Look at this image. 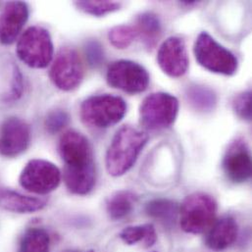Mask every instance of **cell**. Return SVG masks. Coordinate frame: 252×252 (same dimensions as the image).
<instances>
[{
  "label": "cell",
  "instance_id": "1",
  "mask_svg": "<svg viewBox=\"0 0 252 252\" xmlns=\"http://www.w3.org/2000/svg\"><path fill=\"white\" fill-rule=\"evenodd\" d=\"M147 140L148 135L143 130L131 126L119 128L106 152L105 165L108 174L112 177H121L128 172Z\"/></svg>",
  "mask_w": 252,
  "mask_h": 252
},
{
  "label": "cell",
  "instance_id": "2",
  "mask_svg": "<svg viewBox=\"0 0 252 252\" xmlns=\"http://www.w3.org/2000/svg\"><path fill=\"white\" fill-rule=\"evenodd\" d=\"M217 214V202L204 192L188 195L180 206V225L184 232L199 235L211 228Z\"/></svg>",
  "mask_w": 252,
  "mask_h": 252
},
{
  "label": "cell",
  "instance_id": "3",
  "mask_svg": "<svg viewBox=\"0 0 252 252\" xmlns=\"http://www.w3.org/2000/svg\"><path fill=\"white\" fill-rule=\"evenodd\" d=\"M126 101L117 95H94L81 105V118L85 125L95 128L115 126L125 117Z\"/></svg>",
  "mask_w": 252,
  "mask_h": 252
},
{
  "label": "cell",
  "instance_id": "4",
  "mask_svg": "<svg viewBox=\"0 0 252 252\" xmlns=\"http://www.w3.org/2000/svg\"><path fill=\"white\" fill-rule=\"evenodd\" d=\"M193 52L198 64L212 73L233 76L238 71L239 61L236 55L206 32L198 34Z\"/></svg>",
  "mask_w": 252,
  "mask_h": 252
},
{
  "label": "cell",
  "instance_id": "5",
  "mask_svg": "<svg viewBox=\"0 0 252 252\" xmlns=\"http://www.w3.org/2000/svg\"><path fill=\"white\" fill-rule=\"evenodd\" d=\"M53 42L47 30L39 26L27 29L20 36L16 52L19 59L33 69H43L53 57Z\"/></svg>",
  "mask_w": 252,
  "mask_h": 252
},
{
  "label": "cell",
  "instance_id": "6",
  "mask_svg": "<svg viewBox=\"0 0 252 252\" xmlns=\"http://www.w3.org/2000/svg\"><path fill=\"white\" fill-rule=\"evenodd\" d=\"M179 100L167 93H154L146 96L139 107L140 125L148 130L172 126L179 113Z\"/></svg>",
  "mask_w": 252,
  "mask_h": 252
},
{
  "label": "cell",
  "instance_id": "7",
  "mask_svg": "<svg viewBox=\"0 0 252 252\" xmlns=\"http://www.w3.org/2000/svg\"><path fill=\"white\" fill-rule=\"evenodd\" d=\"M61 177L60 170L53 163L43 159H33L23 169L19 183L27 191L43 195L59 187Z\"/></svg>",
  "mask_w": 252,
  "mask_h": 252
},
{
  "label": "cell",
  "instance_id": "8",
  "mask_svg": "<svg viewBox=\"0 0 252 252\" xmlns=\"http://www.w3.org/2000/svg\"><path fill=\"white\" fill-rule=\"evenodd\" d=\"M84 76V65L79 53L71 47L61 48L49 72L53 85L61 91L71 92L80 87Z\"/></svg>",
  "mask_w": 252,
  "mask_h": 252
},
{
  "label": "cell",
  "instance_id": "9",
  "mask_svg": "<svg viewBox=\"0 0 252 252\" xmlns=\"http://www.w3.org/2000/svg\"><path fill=\"white\" fill-rule=\"evenodd\" d=\"M106 80L110 87L130 94L143 93L150 81L147 71L130 60L113 62L108 67Z\"/></svg>",
  "mask_w": 252,
  "mask_h": 252
},
{
  "label": "cell",
  "instance_id": "10",
  "mask_svg": "<svg viewBox=\"0 0 252 252\" xmlns=\"http://www.w3.org/2000/svg\"><path fill=\"white\" fill-rule=\"evenodd\" d=\"M58 151L64 161V169L80 170L95 166L92 144L79 131H66L60 137Z\"/></svg>",
  "mask_w": 252,
  "mask_h": 252
},
{
  "label": "cell",
  "instance_id": "11",
  "mask_svg": "<svg viewBox=\"0 0 252 252\" xmlns=\"http://www.w3.org/2000/svg\"><path fill=\"white\" fill-rule=\"evenodd\" d=\"M226 177L235 184L248 182L252 177V155L244 138H236L228 146L223 158Z\"/></svg>",
  "mask_w": 252,
  "mask_h": 252
},
{
  "label": "cell",
  "instance_id": "12",
  "mask_svg": "<svg viewBox=\"0 0 252 252\" xmlns=\"http://www.w3.org/2000/svg\"><path fill=\"white\" fill-rule=\"evenodd\" d=\"M157 62L169 77H183L189 69V55L185 41L178 36L168 37L158 49Z\"/></svg>",
  "mask_w": 252,
  "mask_h": 252
},
{
  "label": "cell",
  "instance_id": "13",
  "mask_svg": "<svg viewBox=\"0 0 252 252\" xmlns=\"http://www.w3.org/2000/svg\"><path fill=\"white\" fill-rule=\"evenodd\" d=\"M31 135V127L22 119H6L0 132V155L12 158L22 154L30 145Z\"/></svg>",
  "mask_w": 252,
  "mask_h": 252
},
{
  "label": "cell",
  "instance_id": "14",
  "mask_svg": "<svg viewBox=\"0 0 252 252\" xmlns=\"http://www.w3.org/2000/svg\"><path fill=\"white\" fill-rule=\"evenodd\" d=\"M29 7L22 1L7 3L0 14V43L10 45L19 36L29 19Z\"/></svg>",
  "mask_w": 252,
  "mask_h": 252
},
{
  "label": "cell",
  "instance_id": "15",
  "mask_svg": "<svg viewBox=\"0 0 252 252\" xmlns=\"http://www.w3.org/2000/svg\"><path fill=\"white\" fill-rule=\"evenodd\" d=\"M239 235V226L233 217H223L213 223L206 239V247L213 252H223L232 247Z\"/></svg>",
  "mask_w": 252,
  "mask_h": 252
},
{
  "label": "cell",
  "instance_id": "16",
  "mask_svg": "<svg viewBox=\"0 0 252 252\" xmlns=\"http://www.w3.org/2000/svg\"><path fill=\"white\" fill-rule=\"evenodd\" d=\"M46 206L44 199L24 195L9 189H0V208L14 213H33Z\"/></svg>",
  "mask_w": 252,
  "mask_h": 252
},
{
  "label": "cell",
  "instance_id": "17",
  "mask_svg": "<svg viewBox=\"0 0 252 252\" xmlns=\"http://www.w3.org/2000/svg\"><path fill=\"white\" fill-rule=\"evenodd\" d=\"M63 179L67 189L72 193L78 195H86L90 193L95 186V166L81 170L64 169Z\"/></svg>",
  "mask_w": 252,
  "mask_h": 252
},
{
  "label": "cell",
  "instance_id": "18",
  "mask_svg": "<svg viewBox=\"0 0 252 252\" xmlns=\"http://www.w3.org/2000/svg\"><path fill=\"white\" fill-rule=\"evenodd\" d=\"M147 48H152L161 35V23L158 16L152 12H144L137 16L134 27Z\"/></svg>",
  "mask_w": 252,
  "mask_h": 252
},
{
  "label": "cell",
  "instance_id": "19",
  "mask_svg": "<svg viewBox=\"0 0 252 252\" xmlns=\"http://www.w3.org/2000/svg\"><path fill=\"white\" fill-rule=\"evenodd\" d=\"M136 195L129 190H119L113 193L106 201V211L112 220H121L133 209Z\"/></svg>",
  "mask_w": 252,
  "mask_h": 252
},
{
  "label": "cell",
  "instance_id": "20",
  "mask_svg": "<svg viewBox=\"0 0 252 252\" xmlns=\"http://www.w3.org/2000/svg\"><path fill=\"white\" fill-rule=\"evenodd\" d=\"M186 94L191 107L199 112H211L217 105V95L208 87L202 85L189 86Z\"/></svg>",
  "mask_w": 252,
  "mask_h": 252
},
{
  "label": "cell",
  "instance_id": "21",
  "mask_svg": "<svg viewBox=\"0 0 252 252\" xmlns=\"http://www.w3.org/2000/svg\"><path fill=\"white\" fill-rule=\"evenodd\" d=\"M146 214L165 224H173L179 215L180 206L177 202L168 198H156L145 205Z\"/></svg>",
  "mask_w": 252,
  "mask_h": 252
},
{
  "label": "cell",
  "instance_id": "22",
  "mask_svg": "<svg viewBox=\"0 0 252 252\" xmlns=\"http://www.w3.org/2000/svg\"><path fill=\"white\" fill-rule=\"evenodd\" d=\"M119 237L127 246L141 243L145 249L151 248L157 241V234L152 224L126 227L120 233Z\"/></svg>",
  "mask_w": 252,
  "mask_h": 252
},
{
  "label": "cell",
  "instance_id": "23",
  "mask_svg": "<svg viewBox=\"0 0 252 252\" xmlns=\"http://www.w3.org/2000/svg\"><path fill=\"white\" fill-rule=\"evenodd\" d=\"M50 238L42 228L28 229L19 244L18 252H49Z\"/></svg>",
  "mask_w": 252,
  "mask_h": 252
},
{
  "label": "cell",
  "instance_id": "24",
  "mask_svg": "<svg viewBox=\"0 0 252 252\" xmlns=\"http://www.w3.org/2000/svg\"><path fill=\"white\" fill-rule=\"evenodd\" d=\"M75 5L83 12L101 17L120 9L121 3L115 1H78Z\"/></svg>",
  "mask_w": 252,
  "mask_h": 252
},
{
  "label": "cell",
  "instance_id": "25",
  "mask_svg": "<svg viewBox=\"0 0 252 252\" xmlns=\"http://www.w3.org/2000/svg\"><path fill=\"white\" fill-rule=\"evenodd\" d=\"M134 27L120 25L112 28L108 33V38L111 44L117 49H126L136 36Z\"/></svg>",
  "mask_w": 252,
  "mask_h": 252
},
{
  "label": "cell",
  "instance_id": "26",
  "mask_svg": "<svg viewBox=\"0 0 252 252\" xmlns=\"http://www.w3.org/2000/svg\"><path fill=\"white\" fill-rule=\"evenodd\" d=\"M69 123H70L69 114L65 110L56 109L47 114L44 125L48 132L56 133L68 126Z\"/></svg>",
  "mask_w": 252,
  "mask_h": 252
},
{
  "label": "cell",
  "instance_id": "27",
  "mask_svg": "<svg viewBox=\"0 0 252 252\" xmlns=\"http://www.w3.org/2000/svg\"><path fill=\"white\" fill-rule=\"evenodd\" d=\"M233 108L238 117L243 120H252V92L247 91L238 94L233 101Z\"/></svg>",
  "mask_w": 252,
  "mask_h": 252
},
{
  "label": "cell",
  "instance_id": "28",
  "mask_svg": "<svg viewBox=\"0 0 252 252\" xmlns=\"http://www.w3.org/2000/svg\"><path fill=\"white\" fill-rule=\"evenodd\" d=\"M85 52L87 55L88 62L92 67H98L103 62V47L97 40H89L85 45Z\"/></svg>",
  "mask_w": 252,
  "mask_h": 252
},
{
  "label": "cell",
  "instance_id": "29",
  "mask_svg": "<svg viewBox=\"0 0 252 252\" xmlns=\"http://www.w3.org/2000/svg\"><path fill=\"white\" fill-rule=\"evenodd\" d=\"M76 252V251H72V250H68V251H64V252Z\"/></svg>",
  "mask_w": 252,
  "mask_h": 252
},
{
  "label": "cell",
  "instance_id": "30",
  "mask_svg": "<svg viewBox=\"0 0 252 252\" xmlns=\"http://www.w3.org/2000/svg\"><path fill=\"white\" fill-rule=\"evenodd\" d=\"M94 252V251H89V252Z\"/></svg>",
  "mask_w": 252,
  "mask_h": 252
}]
</instances>
